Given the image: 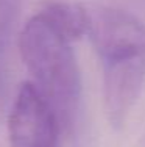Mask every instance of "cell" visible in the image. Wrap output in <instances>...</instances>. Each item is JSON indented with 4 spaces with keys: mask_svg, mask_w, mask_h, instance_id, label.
<instances>
[{
    "mask_svg": "<svg viewBox=\"0 0 145 147\" xmlns=\"http://www.w3.org/2000/svg\"><path fill=\"white\" fill-rule=\"evenodd\" d=\"M19 52L33 85L56 113L59 125H75L81 102V75L70 42L34 14L19 34Z\"/></svg>",
    "mask_w": 145,
    "mask_h": 147,
    "instance_id": "cell-1",
    "label": "cell"
},
{
    "mask_svg": "<svg viewBox=\"0 0 145 147\" xmlns=\"http://www.w3.org/2000/svg\"><path fill=\"white\" fill-rule=\"evenodd\" d=\"M86 34L102 63L145 55V25L136 16L103 3H88Z\"/></svg>",
    "mask_w": 145,
    "mask_h": 147,
    "instance_id": "cell-2",
    "label": "cell"
},
{
    "mask_svg": "<svg viewBox=\"0 0 145 147\" xmlns=\"http://www.w3.org/2000/svg\"><path fill=\"white\" fill-rule=\"evenodd\" d=\"M59 121L51 105L31 82L20 85L8 117L11 147H55Z\"/></svg>",
    "mask_w": 145,
    "mask_h": 147,
    "instance_id": "cell-3",
    "label": "cell"
},
{
    "mask_svg": "<svg viewBox=\"0 0 145 147\" xmlns=\"http://www.w3.org/2000/svg\"><path fill=\"white\" fill-rule=\"evenodd\" d=\"M145 83V55L103 63V99L109 124L122 128Z\"/></svg>",
    "mask_w": 145,
    "mask_h": 147,
    "instance_id": "cell-4",
    "label": "cell"
},
{
    "mask_svg": "<svg viewBox=\"0 0 145 147\" xmlns=\"http://www.w3.org/2000/svg\"><path fill=\"white\" fill-rule=\"evenodd\" d=\"M36 14L69 42L86 34V8L77 0H45Z\"/></svg>",
    "mask_w": 145,
    "mask_h": 147,
    "instance_id": "cell-5",
    "label": "cell"
},
{
    "mask_svg": "<svg viewBox=\"0 0 145 147\" xmlns=\"http://www.w3.org/2000/svg\"><path fill=\"white\" fill-rule=\"evenodd\" d=\"M23 0H0V52L9 44Z\"/></svg>",
    "mask_w": 145,
    "mask_h": 147,
    "instance_id": "cell-6",
    "label": "cell"
},
{
    "mask_svg": "<svg viewBox=\"0 0 145 147\" xmlns=\"http://www.w3.org/2000/svg\"><path fill=\"white\" fill-rule=\"evenodd\" d=\"M8 99V88H6V75L3 67L0 66V116H2L3 110H5V103Z\"/></svg>",
    "mask_w": 145,
    "mask_h": 147,
    "instance_id": "cell-7",
    "label": "cell"
}]
</instances>
